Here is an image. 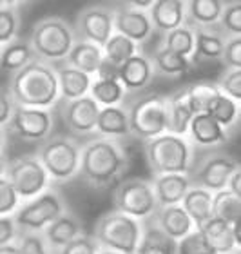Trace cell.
Masks as SVG:
<instances>
[{
	"label": "cell",
	"mask_w": 241,
	"mask_h": 254,
	"mask_svg": "<svg viewBox=\"0 0 241 254\" xmlns=\"http://www.w3.org/2000/svg\"><path fill=\"white\" fill-rule=\"evenodd\" d=\"M129 169L127 149L115 138H95L80 151V178L93 189L115 186Z\"/></svg>",
	"instance_id": "1"
},
{
	"label": "cell",
	"mask_w": 241,
	"mask_h": 254,
	"mask_svg": "<svg viewBox=\"0 0 241 254\" xmlns=\"http://www.w3.org/2000/svg\"><path fill=\"white\" fill-rule=\"evenodd\" d=\"M7 89L16 106L51 109L60 100L57 71L51 64L40 59L13 73Z\"/></svg>",
	"instance_id": "2"
},
{
	"label": "cell",
	"mask_w": 241,
	"mask_h": 254,
	"mask_svg": "<svg viewBox=\"0 0 241 254\" xmlns=\"http://www.w3.org/2000/svg\"><path fill=\"white\" fill-rule=\"evenodd\" d=\"M145 158L152 176L158 175H189L194 165V145L187 136L163 132L145 140Z\"/></svg>",
	"instance_id": "3"
},
{
	"label": "cell",
	"mask_w": 241,
	"mask_h": 254,
	"mask_svg": "<svg viewBox=\"0 0 241 254\" xmlns=\"http://www.w3.org/2000/svg\"><path fill=\"white\" fill-rule=\"evenodd\" d=\"M142 222L120 211L105 212L95 225L96 244L100 249L118 254H134L142 238Z\"/></svg>",
	"instance_id": "4"
},
{
	"label": "cell",
	"mask_w": 241,
	"mask_h": 254,
	"mask_svg": "<svg viewBox=\"0 0 241 254\" xmlns=\"http://www.w3.org/2000/svg\"><path fill=\"white\" fill-rule=\"evenodd\" d=\"M74 42H76L74 29L58 16H48L37 22L29 38L35 57L49 64L63 62Z\"/></svg>",
	"instance_id": "5"
},
{
	"label": "cell",
	"mask_w": 241,
	"mask_h": 254,
	"mask_svg": "<svg viewBox=\"0 0 241 254\" xmlns=\"http://www.w3.org/2000/svg\"><path fill=\"white\" fill-rule=\"evenodd\" d=\"M80 147L73 138L53 136L38 147L37 158L44 165L49 180L57 184H67L78 176L80 169Z\"/></svg>",
	"instance_id": "6"
},
{
	"label": "cell",
	"mask_w": 241,
	"mask_h": 254,
	"mask_svg": "<svg viewBox=\"0 0 241 254\" xmlns=\"http://www.w3.org/2000/svg\"><path fill=\"white\" fill-rule=\"evenodd\" d=\"M67 211L62 194L55 189H46L38 196L18 205L13 212V220L18 231L26 233H42L53 220Z\"/></svg>",
	"instance_id": "7"
},
{
	"label": "cell",
	"mask_w": 241,
	"mask_h": 254,
	"mask_svg": "<svg viewBox=\"0 0 241 254\" xmlns=\"http://www.w3.org/2000/svg\"><path fill=\"white\" fill-rule=\"evenodd\" d=\"M129 129L132 136L140 140H151L167 132V96L147 95L138 98L129 109Z\"/></svg>",
	"instance_id": "8"
},
{
	"label": "cell",
	"mask_w": 241,
	"mask_h": 254,
	"mask_svg": "<svg viewBox=\"0 0 241 254\" xmlns=\"http://www.w3.org/2000/svg\"><path fill=\"white\" fill-rule=\"evenodd\" d=\"M4 176L9 180L20 201L31 200L51 186V180L37 154H26L7 162Z\"/></svg>",
	"instance_id": "9"
},
{
	"label": "cell",
	"mask_w": 241,
	"mask_h": 254,
	"mask_svg": "<svg viewBox=\"0 0 241 254\" xmlns=\"http://www.w3.org/2000/svg\"><path fill=\"white\" fill-rule=\"evenodd\" d=\"M115 211H120L136 220H149L158 211L156 196L151 182L143 178H129L116 186L113 196Z\"/></svg>",
	"instance_id": "10"
},
{
	"label": "cell",
	"mask_w": 241,
	"mask_h": 254,
	"mask_svg": "<svg viewBox=\"0 0 241 254\" xmlns=\"http://www.w3.org/2000/svg\"><path fill=\"white\" fill-rule=\"evenodd\" d=\"M238 167H240V162L231 154H205L203 158L199 160L196 165H192V169H190V184L210 190V192H218L221 189H227V182Z\"/></svg>",
	"instance_id": "11"
},
{
	"label": "cell",
	"mask_w": 241,
	"mask_h": 254,
	"mask_svg": "<svg viewBox=\"0 0 241 254\" xmlns=\"http://www.w3.org/2000/svg\"><path fill=\"white\" fill-rule=\"evenodd\" d=\"M5 129L26 142H42L51 134L53 113L51 109L15 106Z\"/></svg>",
	"instance_id": "12"
},
{
	"label": "cell",
	"mask_w": 241,
	"mask_h": 254,
	"mask_svg": "<svg viewBox=\"0 0 241 254\" xmlns=\"http://www.w3.org/2000/svg\"><path fill=\"white\" fill-rule=\"evenodd\" d=\"M115 33V22H113V9H107L104 5H89L78 13L74 35H78L80 40H87L96 46H102Z\"/></svg>",
	"instance_id": "13"
},
{
	"label": "cell",
	"mask_w": 241,
	"mask_h": 254,
	"mask_svg": "<svg viewBox=\"0 0 241 254\" xmlns=\"http://www.w3.org/2000/svg\"><path fill=\"white\" fill-rule=\"evenodd\" d=\"M113 22H115V33L131 38L138 46L147 42L154 33L149 13L129 7V5H121V7L113 9Z\"/></svg>",
	"instance_id": "14"
},
{
	"label": "cell",
	"mask_w": 241,
	"mask_h": 254,
	"mask_svg": "<svg viewBox=\"0 0 241 254\" xmlns=\"http://www.w3.org/2000/svg\"><path fill=\"white\" fill-rule=\"evenodd\" d=\"M100 106L89 95L76 98V100L63 102L62 118L67 129L74 134H91L95 132L96 118H98Z\"/></svg>",
	"instance_id": "15"
},
{
	"label": "cell",
	"mask_w": 241,
	"mask_h": 254,
	"mask_svg": "<svg viewBox=\"0 0 241 254\" xmlns=\"http://www.w3.org/2000/svg\"><path fill=\"white\" fill-rule=\"evenodd\" d=\"M196 229L201 231L207 244L218 254L240 253V222L229 223L225 220L210 216Z\"/></svg>",
	"instance_id": "16"
},
{
	"label": "cell",
	"mask_w": 241,
	"mask_h": 254,
	"mask_svg": "<svg viewBox=\"0 0 241 254\" xmlns=\"http://www.w3.org/2000/svg\"><path fill=\"white\" fill-rule=\"evenodd\" d=\"M229 134L225 127L220 126L214 118L207 115V113H196L189 124V131H187V140L196 147H218L229 142Z\"/></svg>",
	"instance_id": "17"
},
{
	"label": "cell",
	"mask_w": 241,
	"mask_h": 254,
	"mask_svg": "<svg viewBox=\"0 0 241 254\" xmlns=\"http://www.w3.org/2000/svg\"><path fill=\"white\" fill-rule=\"evenodd\" d=\"M154 76V69L149 57L140 51V53L132 55L131 59L125 60L120 67L116 69V78L120 80L125 91H142L152 82Z\"/></svg>",
	"instance_id": "18"
},
{
	"label": "cell",
	"mask_w": 241,
	"mask_h": 254,
	"mask_svg": "<svg viewBox=\"0 0 241 254\" xmlns=\"http://www.w3.org/2000/svg\"><path fill=\"white\" fill-rule=\"evenodd\" d=\"M151 186L152 190H154V196H156L158 207H165L181 203L183 196L192 187V184H190L189 175L171 173V175L152 176Z\"/></svg>",
	"instance_id": "19"
},
{
	"label": "cell",
	"mask_w": 241,
	"mask_h": 254,
	"mask_svg": "<svg viewBox=\"0 0 241 254\" xmlns=\"http://www.w3.org/2000/svg\"><path fill=\"white\" fill-rule=\"evenodd\" d=\"M147 13L154 31L167 33L187 24L185 0H154Z\"/></svg>",
	"instance_id": "20"
},
{
	"label": "cell",
	"mask_w": 241,
	"mask_h": 254,
	"mask_svg": "<svg viewBox=\"0 0 241 254\" xmlns=\"http://www.w3.org/2000/svg\"><path fill=\"white\" fill-rule=\"evenodd\" d=\"M84 233V227L80 220L71 212H63L57 220H53L48 227L42 231V236L46 240L48 247L51 249V253L57 254L58 251L62 249L63 245L69 244L71 240H74L76 236Z\"/></svg>",
	"instance_id": "21"
},
{
	"label": "cell",
	"mask_w": 241,
	"mask_h": 254,
	"mask_svg": "<svg viewBox=\"0 0 241 254\" xmlns=\"http://www.w3.org/2000/svg\"><path fill=\"white\" fill-rule=\"evenodd\" d=\"M151 220L156 223L158 227L162 229L163 233L174 238L176 242L181 240L183 236L192 231L194 223L189 218V214L185 212V209L181 205H165V207H158V211L151 216Z\"/></svg>",
	"instance_id": "22"
},
{
	"label": "cell",
	"mask_w": 241,
	"mask_h": 254,
	"mask_svg": "<svg viewBox=\"0 0 241 254\" xmlns=\"http://www.w3.org/2000/svg\"><path fill=\"white\" fill-rule=\"evenodd\" d=\"M194 29V51L190 62H209L220 60L225 46V35L214 27H192Z\"/></svg>",
	"instance_id": "23"
},
{
	"label": "cell",
	"mask_w": 241,
	"mask_h": 254,
	"mask_svg": "<svg viewBox=\"0 0 241 254\" xmlns=\"http://www.w3.org/2000/svg\"><path fill=\"white\" fill-rule=\"evenodd\" d=\"M57 71V80H58V91H60V98L63 102L67 100H76L82 96L89 95V87L93 82V76L84 71L71 67L63 62L60 67H55Z\"/></svg>",
	"instance_id": "24"
},
{
	"label": "cell",
	"mask_w": 241,
	"mask_h": 254,
	"mask_svg": "<svg viewBox=\"0 0 241 254\" xmlns=\"http://www.w3.org/2000/svg\"><path fill=\"white\" fill-rule=\"evenodd\" d=\"M95 132L104 138H125L131 136L129 129V115L123 106L100 107L98 118H96Z\"/></svg>",
	"instance_id": "25"
},
{
	"label": "cell",
	"mask_w": 241,
	"mask_h": 254,
	"mask_svg": "<svg viewBox=\"0 0 241 254\" xmlns=\"http://www.w3.org/2000/svg\"><path fill=\"white\" fill-rule=\"evenodd\" d=\"M63 62L71 67L78 69V71H84V73L95 76L102 62H104V49H102V46H96V44L87 42V40H76Z\"/></svg>",
	"instance_id": "26"
},
{
	"label": "cell",
	"mask_w": 241,
	"mask_h": 254,
	"mask_svg": "<svg viewBox=\"0 0 241 254\" xmlns=\"http://www.w3.org/2000/svg\"><path fill=\"white\" fill-rule=\"evenodd\" d=\"M225 0H185V15L190 27H216Z\"/></svg>",
	"instance_id": "27"
},
{
	"label": "cell",
	"mask_w": 241,
	"mask_h": 254,
	"mask_svg": "<svg viewBox=\"0 0 241 254\" xmlns=\"http://www.w3.org/2000/svg\"><path fill=\"white\" fill-rule=\"evenodd\" d=\"M192 117L194 113L190 111L189 104H187L185 87L176 91L174 95L167 96V132H173V134H178V136H187Z\"/></svg>",
	"instance_id": "28"
},
{
	"label": "cell",
	"mask_w": 241,
	"mask_h": 254,
	"mask_svg": "<svg viewBox=\"0 0 241 254\" xmlns=\"http://www.w3.org/2000/svg\"><path fill=\"white\" fill-rule=\"evenodd\" d=\"M178 242L163 233L156 223H147L142 227V238L134 254H176Z\"/></svg>",
	"instance_id": "29"
},
{
	"label": "cell",
	"mask_w": 241,
	"mask_h": 254,
	"mask_svg": "<svg viewBox=\"0 0 241 254\" xmlns=\"http://www.w3.org/2000/svg\"><path fill=\"white\" fill-rule=\"evenodd\" d=\"M180 205L183 207L185 212L192 220L194 227H199L203 222H207L212 216V192L201 187L192 186Z\"/></svg>",
	"instance_id": "30"
},
{
	"label": "cell",
	"mask_w": 241,
	"mask_h": 254,
	"mask_svg": "<svg viewBox=\"0 0 241 254\" xmlns=\"http://www.w3.org/2000/svg\"><path fill=\"white\" fill-rule=\"evenodd\" d=\"M37 59L35 51H33L29 40H20L16 38L13 42L2 46V53H0V67L9 71V73H16L22 67H26L27 64Z\"/></svg>",
	"instance_id": "31"
},
{
	"label": "cell",
	"mask_w": 241,
	"mask_h": 254,
	"mask_svg": "<svg viewBox=\"0 0 241 254\" xmlns=\"http://www.w3.org/2000/svg\"><path fill=\"white\" fill-rule=\"evenodd\" d=\"M127 91L120 84L118 78H98L93 76L89 87V96L98 104L100 107L109 106H121V102L125 98Z\"/></svg>",
	"instance_id": "32"
},
{
	"label": "cell",
	"mask_w": 241,
	"mask_h": 254,
	"mask_svg": "<svg viewBox=\"0 0 241 254\" xmlns=\"http://www.w3.org/2000/svg\"><path fill=\"white\" fill-rule=\"evenodd\" d=\"M152 69L154 73H160L163 76H181L190 69L192 62L187 57H181V55L174 53L171 49H167L165 46H160V48L154 51L152 55Z\"/></svg>",
	"instance_id": "33"
},
{
	"label": "cell",
	"mask_w": 241,
	"mask_h": 254,
	"mask_svg": "<svg viewBox=\"0 0 241 254\" xmlns=\"http://www.w3.org/2000/svg\"><path fill=\"white\" fill-rule=\"evenodd\" d=\"M140 48L136 42H132L131 38L123 37L120 33H113L111 38L104 44V60L113 67H120L121 64L129 60L132 55L140 53Z\"/></svg>",
	"instance_id": "34"
},
{
	"label": "cell",
	"mask_w": 241,
	"mask_h": 254,
	"mask_svg": "<svg viewBox=\"0 0 241 254\" xmlns=\"http://www.w3.org/2000/svg\"><path fill=\"white\" fill-rule=\"evenodd\" d=\"M207 115L214 118L216 122L223 126L227 131H231L232 127L240 122V102L232 100L231 96L223 95V93H218V95L212 98V102L207 107Z\"/></svg>",
	"instance_id": "35"
},
{
	"label": "cell",
	"mask_w": 241,
	"mask_h": 254,
	"mask_svg": "<svg viewBox=\"0 0 241 254\" xmlns=\"http://www.w3.org/2000/svg\"><path fill=\"white\" fill-rule=\"evenodd\" d=\"M241 200L240 196H234L229 189H221L212 192V216L225 220L229 223L240 222Z\"/></svg>",
	"instance_id": "36"
},
{
	"label": "cell",
	"mask_w": 241,
	"mask_h": 254,
	"mask_svg": "<svg viewBox=\"0 0 241 254\" xmlns=\"http://www.w3.org/2000/svg\"><path fill=\"white\" fill-rule=\"evenodd\" d=\"M218 93H220V89H218V85L214 82H196V84H190L185 87L187 104H189L190 111L194 115L207 111L209 104Z\"/></svg>",
	"instance_id": "37"
},
{
	"label": "cell",
	"mask_w": 241,
	"mask_h": 254,
	"mask_svg": "<svg viewBox=\"0 0 241 254\" xmlns=\"http://www.w3.org/2000/svg\"><path fill=\"white\" fill-rule=\"evenodd\" d=\"M162 46H165L174 53L181 55V57L190 59V55L194 51V29L189 24H183V26L176 27L173 31L163 33Z\"/></svg>",
	"instance_id": "38"
},
{
	"label": "cell",
	"mask_w": 241,
	"mask_h": 254,
	"mask_svg": "<svg viewBox=\"0 0 241 254\" xmlns=\"http://www.w3.org/2000/svg\"><path fill=\"white\" fill-rule=\"evenodd\" d=\"M18 29H20V15L16 7L0 5V46L16 40Z\"/></svg>",
	"instance_id": "39"
},
{
	"label": "cell",
	"mask_w": 241,
	"mask_h": 254,
	"mask_svg": "<svg viewBox=\"0 0 241 254\" xmlns=\"http://www.w3.org/2000/svg\"><path fill=\"white\" fill-rule=\"evenodd\" d=\"M218 26L221 27V33H225V37H241V2L240 0L225 2Z\"/></svg>",
	"instance_id": "40"
},
{
	"label": "cell",
	"mask_w": 241,
	"mask_h": 254,
	"mask_svg": "<svg viewBox=\"0 0 241 254\" xmlns=\"http://www.w3.org/2000/svg\"><path fill=\"white\" fill-rule=\"evenodd\" d=\"M176 254H218L209 244L199 229H192L187 236L178 240Z\"/></svg>",
	"instance_id": "41"
},
{
	"label": "cell",
	"mask_w": 241,
	"mask_h": 254,
	"mask_svg": "<svg viewBox=\"0 0 241 254\" xmlns=\"http://www.w3.org/2000/svg\"><path fill=\"white\" fill-rule=\"evenodd\" d=\"M16 245H18V253L20 254H53L48 244H46V240H44L42 233L18 231Z\"/></svg>",
	"instance_id": "42"
},
{
	"label": "cell",
	"mask_w": 241,
	"mask_h": 254,
	"mask_svg": "<svg viewBox=\"0 0 241 254\" xmlns=\"http://www.w3.org/2000/svg\"><path fill=\"white\" fill-rule=\"evenodd\" d=\"M100 251L98 244L93 234L82 233L69 244H65L57 254H96Z\"/></svg>",
	"instance_id": "43"
},
{
	"label": "cell",
	"mask_w": 241,
	"mask_h": 254,
	"mask_svg": "<svg viewBox=\"0 0 241 254\" xmlns=\"http://www.w3.org/2000/svg\"><path fill=\"white\" fill-rule=\"evenodd\" d=\"M218 89L232 100L241 102V69H227L218 82Z\"/></svg>",
	"instance_id": "44"
},
{
	"label": "cell",
	"mask_w": 241,
	"mask_h": 254,
	"mask_svg": "<svg viewBox=\"0 0 241 254\" xmlns=\"http://www.w3.org/2000/svg\"><path fill=\"white\" fill-rule=\"evenodd\" d=\"M20 205V198L5 176H0V216H11Z\"/></svg>",
	"instance_id": "45"
},
{
	"label": "cell",
	"mask_w": 241,
	"mask_h": 254,
	"mask_svg": "<svg viewBox=\"0 0 241 254\" xmlns=\"http://www.w3.org/2000/svg\"><path fill=\"white\" fill-rule=\"evenodd\" d=\"M221 60L227 69H241V37H227Z\"/></svg>",
	"instance_id": "46"
},
{
	"label": "cell",
	"mask_w": 241,
	"mask_h": 254,
	"mask_svg": "<svg viewBox=\"0 0 241 254\" xmlns=\"http://www.w3.org/2000/svg\"><path fill=\"white\" fill-rule=\"evenodd\" d=\"M15 106L16 104L13 102V96H11L9 89L0 85V129H4L7 126Z\"/></svg>",
	"instance_id": "47"
},
{
	"label": "cell",
	"mask_w": 241,
	"mask_h": 254,
	"mask_svg": "<svg viewBox=\"0 0 241 254\" xmlns=\"http://www.w3.org/2000/svg\"><path fill=\"white\" fill-rule=\"evenodd\" d=\"M16 236H18V229H16V223L13 220V214L0 216V245L15 242Z\"/></svg>",
	"instance_id": "48"
},
{
	"label": "cell",
	"mask_w": 241,
	"mask_h": 254,
	"mask_svg": "<svg viewBox=\"0 0 241 254\" xmlns=\"http://www.w3.org/2000/svg\"><path fill=\"white\" fill-rule=\"evenodd\" d=\"M227 189L231 190L234 196H241V169L240 167L231 175V178L227 182Z\"/></svg>",
	"instance_id": "49"
},
{
	"label": "cell",
	"mask_w": 241,
	"mask_h": 254,
	"mask_svg": "<svg viewBox=\"0 0 241 254\" xmlns=\"http://www.w3.org/2000/svg\"><path fill=\"white\" fill-rule=\"evenodd\" d=\"M152 4H154V0H123V5H129V7L142 11H149V7Z\"/></svg>",
	"instance_id": "50"
},
{
	"label": "cell",
	"mask_w": 241,
	"mask_h": 254,
	"mask_svg": "<svg viewBox=\"0 0 241 254\" xmlns=\"http://www.w3.org/2000/svg\"><path fill=\"white\" fill-rule=\"evenodd\" d=\"M0 254H20V253H18L16 240H15V242H11V244L0 245Z\"/></svg>",
	"instance_id": "51"
},
{
	"label": "cell",
	"mask_w": 241,
	"mask_h": 254,
	"mask_svg": "<svg viewBox=\"0 0 241 254\" xmlns=\"http://www.w3.org/2000/svg\"><path fill=\"white\" fill-rule=\"evenodd\" d=\"M26 2V0H0V5H11V7H16L18 4Z\"/></svg>",
	"instance_id": "52"
},
{
	"label": "cell",
	"mask_w": 241,
	"mask_h": 254,
	"mask_svg": "<svg viewBox=\"0 0 241 254\" xmlns=\"http://www.w3.org/2000/svg\"><path fill=\"white\" fill-rule=\"evenodd\" d=\"M5 165H7V162H5L4 154L0 153V176H4V173H5Z\"/></svg>",
	"instance_id": "53"
},
{
	"label": "cell",
	"mask_w": 241,
	"mask_h": 254,
	"mask_svg": "<svg viewBox=\"0 0 241 254\" xmlns=\"http://www.w3.org/2000/svg\"><path fill=\"white\" fill-rule=\"evenodd\" d=\"M4 143H5L4 131H2V129H0V153H2V149H4Z\"/></svg>",
	"instance_id": "54"
},
{
	"label": "cell",
	"mask_w": 241,
	"mask_h": 254,
	"mask_svg": "<svg viewBox=\"0 0 241 254\" xmlns=\"http://www.w3.org/2000/svg\"><path fill=\"white\" fill-rule=\"evenodd\" d=\"M96 254H118V253H115V251H107V249H100Z\"/></svg>",
	"instance_id": "55"
},
{
	"label": "cell",
	"mask_w": 241,
	"mask_h": 254,
	"mask_svg": "<svg viewBox=\"0 0 241 254\" xmlns=\"http://www.w3.org/2000/svg\"><path fill=\"white\" fill-rule=\"evenodd\" d=\"M0 53H2V46H0Z\"/></svg>",
	"instance_id": "56"
},
{
	"label": "cell",
	"mask_w": 241,
	"mask_h": 254,
	"mask_svg": "<svg viewBox=\"0 0 241 254\" xmlns=\"http://www.w3.org/2000/svg\"><path fill=\"white\" fill-rule=\"evenodd\" d=\"M232 254H240V253H232Z\"/></svg>",
	"instance_id": "57"
}]
</instances>
